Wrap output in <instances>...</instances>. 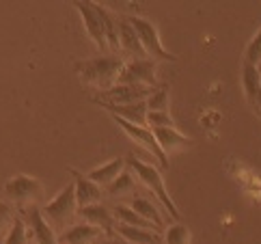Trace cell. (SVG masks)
I'll return each mask as SVG.
<instances>
[{
    "label": "cell",
    "instance_id": "obj_1",
    "mask_svg": "<svg viewBox=\"0 0 261 244\" xmlns=\"http://www.w3.org/2000/svg\"><path fill=\"white\" fill-rule=\"evenodd\" d=\"M125 166L134 173V177H138V180H141V184H145L147 188L151 190V194L164 205V210L171 214L173 221H179V218H181L179 212H177V208H175L173 199L169 197V190H166V186H164L162 173L158 171V168H155L151 162H145V160H141V158H136V156H127V158H125Z\"/></svg>",
    "mask_w": 261,
    "mask_h": 244
},
{
    "label": "cell",
    "instance_id": "obj_2",
    "mask_svg": "<svg viewBox=\"0 0 261 244\" xmlns=\"http://www.w3.org/2000/svg\"><path fill=\"white\" fill-rule=\"evenodd\" d=\"M125 65V61L121 56H95V59L89 61H80L76 65V71L82 80H87L91 84H95L99 89H110L113 84H117V76L121 67Z\"/></svg>",
    "mask_w": 261,
    "mask_h": 244
},
{
    "label": "cell",
    "instance_id": "obj_3",
    "mask_svg": "<svg viewBox=\"0 0 261 244\" xmlns=\"http://www.w3.org/2000/svg\"><path fill=\"white\" fill-rule=\"evenodd\" d=\"M76 188H73V184H67L50 203L43 205L41 214L48 223H54L57 227L65 229L69 227V223L76 216Z\"/></svg>",
    "mask_w": 261,
    "mask_h": 244
},
{
    "label": "cell",
    "instance_id": "obj_4",
    "mask_svg": "<svg viewBox=\"0 0 261 244\" xmlns=\"http://www.w3.org/2000/svg\"><path fill=\"white\" fill-rule=\"evenodd\" d=\"M127 22L132 24V28L138 35V41H141L145 54L149 56H155L158 61H177V56H173L171 52L164 50V45L160 41V35H158V28L145 20V17H138V15H129Z\"/></svg>",
    "mask_w": 261,
    "mask_h": 244
},
{
    "label": "cell",
    "instance_id": "obj_5",
    "mask_svg": "<svg viewBox=\"0 0 261 244\" xmlns=\"http://www.w3.org/2000/svg\"><path fill=\"white\" fill-rule=\"evenodd\" d=\"M115 121L121 126V130H123V132L129 138L136 140L141 147H145L147 152H149V156H153L155 162L160 164L162 168H169V156H166L162 152V147L158 145V140H155V136L151 132V128H147V126H134V124H129V121L121 119V117H115Z\"/></svg>",
    "mask_w": 261,
    "mask_h": 244
},
{
    "label": "cell",
    "instance_id": "obj_6",
    "mask_svg": "<svg viewBox=\"0 0 261 244\" xmlns=\"http://www.w3.org/2000/svg\"><path fill=\"white\" fill-rule=\"evenodd\" d=\"M158 82L155 78V63L151 59H132L121 67L117 84H145L153 87Z\"/></svg>",
    "mask_w": 261,
    "mask_h": 244
},
{
    "label": "cell",
    "instance_id": "obj_7",
    "mask_svg": "<svg viewBox=\"0 0 261 244\" xmlns=\"http://www.w3.org/2000/svg\"><path fill=\"white\" fill-rule=\"evenodd\" d=\"M5 192L9 197V201L15 203H31L35 199H39L43 192V184L33 175H15L7 182Z\"/></svg>",
    "mask_w": 261,
    "mask_h": 244
},
{
    "label": "cell",
    "instance_id": "obj_8",
    "mask_svg": "<svg viewBox=\"0 0 261 244\" xmlns=\"http://www.w3.org/2000/svg\"><path fill=\"white\" fill-rule=\"evenodd\" d=\"M151 93V87L145 84H113L110 89L101 91V95L95 102H106V104H134V102H145Z\"/></svg>",
    "mask_w": 261,
    "mask_h": 244
},
{
    "label": "cell",
    "instance_id": "obj_9",
    "mask_svg": "<svg viewBox=\"0 0 261 244\" xmlns=\"http://www.w3.org/2000/svg\"><path fill=\"white\" fill-rule=\"evenodd\" d=\"M22 214L20 216L24 218L26 227H29L33 231V238H35V244H59L57 240V233H54L52 225L45 221V216L41 214L39 208H35V205H31L29 210H20Z\"/></svg>",
    "mask_w": 261,
    "mask_h": 244
},
{
    "label": "cell",
    "instance_id": "obj_10",
    "mask_svg": "<svg viewBox=\"0 0 261 244\" xmlns=\"http://www.w3.org/2000/svg\"><path fill=\"white\" fill-rule=\"evenodd\" d=\"M76 214H78L80 218H85V223L93 225V227H99L108 238H115L117 236V233H115L117 221L113 216V212H110V208H106V205H101V203L85 205V208H78Z\"/></svg>",
    "mask_w": 261,
    "mask_h": 244
},
{
    "label": "cell",
    "instance_id": "obj_11",
    "mask_svg": "<svg viewBox=\"0 0 261 244\" xmlns=\"http://www.w3.org/2000/svg\"><path fill=\"white\" fill-rule=\"evenodd\" d=\"M78 9V13L82 15V22H85V28H87V35L91 37V41L97 45V48L101 52H106V37H104V28H101V20H99V15H97V9L95 5H91V3H73Z\"/></svg>",
    "mask_w": 261,
    "mask_h": 244
},
{
    "label": "cell",
    "instance_id": "obj_12",
    "mask_svg": "<svg viewBox=\"0 0 261 244\" xmlns=\"http://www.w3.org/2000/svg\"><path fill=\"white\" fill-rule=\"evenodd\" d=\"M69 173L73 175V188H76V203H78V208L99 203V199H101V188H99V186L93 184L87 175L78 173L76 168H69Z\"/></svg>",
    "mask_w": 261,
    "mask_h": 244
},
{
    "label": "cell",
    "instance_id": "obj_13",
    "mask_svg": "<svg viewBox=\"0 0 261 244\" xmlns=\"http://www.w3.org/2000/svg\"><path fill=\"white\" fill-rule=\"evenodd\" d=\"M101 108L113 112V117H121L134 126H147V104L145 102H134V104H106V102H97Z\"/></svg>",
    "mask_w": 261,
    "mask_h": 244
},
{
    "label": "cell",
    "instance_id": "obj_14",
    "mask_svg": "<svg viewBox=\"0 0 261 244\" xmlns=\"http://www.w3.org/2000/svg\"><path fill=\"white\" fill-rule=\"evenodd\" d=\"M101 231L99 227H93L89 223H82V225H69L65 227L61 233V242L65 244H93L97 242V238H101Z\"/></svg>",
    "mask_w": 261,
    "mask_h": 244
},
{
    "label": "cell",
    "instance_id": "obj_15",
    "mask_svg": "<svg viewBox=\"0 0 261 244\" xmlns=\"http://www.w3.org/2000/svg\"><path fill=\"white\" fill-rule=\"evenodd\" d=\"M119 48H123L134 59H147L143 45L138 41V35L132 28V24L127 22V17H119Z\"/></svg>",
    "mask_w": 261,
    "mask_h": 244
},
{
    "label": "cell",
    "instance_id": "obj_16",
    "mask_svg": "<svg viewBox=\"0 0 261 244\" xmlns=\"http://www.w3.org/2000/svg\"><path fill=\"white\" fill-rule=\"evenodd\" d=\"M127 205L136 214H141L145 221H149L151 225H155L160 231H164V212H160V208H158L149 197H132Z\"/></svg>",
    "mask_w": 261,
    "mask_h": 244
},
{
    "label": "cell",
    "instance_id": "obj_17",
    "mask_svg": "<svg viewBox=\"0 0 261 244\" xmlns=\"http://www.w3.org/2000/svg\"><path fill=\"white\" fill-rule=\"evenodd\" d=\"M115 233L129 244H164L160 233L138 229V227H127V225H121V223L115 225Z\"/></svg>",
    "mask_w": 261,
    "mask_h": 244
},
{
    "label": "cell",
    "instance_id": "obj_18",
    "mask_svg": "<svg viewBox=\"0 0 261 244\" xmlns=\"http://www.w3.org/2000/svg\"><path fill=\"white\" fill-rule=\"evenodd\" d=\"M151 132H153L158 145L162 147L164 154L173 152V149H181V147H190L192 145V140L188 136H184L181 132H177L175 128H153Z\"/></svg>",
    "mask_w": 261,
    "mask_h": 244
},
{
    "label": "cell",
    "instance_id": "obj_19",
    "mask_svg": "<svg viewBox=\"0 0 261 244\" xmlns=\"http://www.w3.org/2000/svg\"><path fill=\"white\" fill-rule=\"evenodd\" d=\"M123 171H125V160L123 158H115V160H108L106 164H101L97 168H93V171H89L87 177L101 188V186H108L119 173H123Z\"/></svg>",
    "mask_w": 261,
    "mask_h": 244
},
{
    "label": "cell",
    "instance_id": "obj_20",
    "mask_svg": "<svg viewBox=\"0 0 261 244\" xmlns=\"http://www.w3.org/2000/svg\"><path fill=\"white\" fill-rule=\"evenodd\" d=\"M242 84H244V91L250 104L255 108H261V80H259L257 67L244 63V67H242Z\"/></svg>",
    "mask_w": 261,
    "mask_h": 244
},
{
    "label": "cell",
    "instance_id": "obj_21",
    "mask_svg": "<svg viewBox=\"0 0 261 244\" xmlns=\"http://www.w3.org/2000/svg\"><path fill=\"white\" fill-rule=\"evenodd\" d=\"M97 15L101 20V28H104V37H106V45L113 50H119V20L117 15H113V11L95 5Z\"/></svg>",
    "mask_w": 261,
    "mask_h": 244
},
{
    "label": "cell",
    "instance_id": "obj_22",
    "mask_svg": "<svg viewBox=\"0 0 261 244\" xmlns=\"http://www.w3.org/2000/svg\"><path fill=\"white\" fill-rule=\"evenodd\" d=\"M136 186V182H134V173L129 171H123V173H119L113 182H110L106 188H108V194L110 197H121V194H125V192H129Z\"/></svg>",
    "mask_w": 261,
    "mask_h": 244
},
{
    "label": "cell",
    "instance_id": "obj_23",
    "mask_svg": "<svg viewBox=\"0 0 261 244\" xmlns=\"http://www.w3.org/2000/svg\"><path fill=\"white\" fill-rule=\"evenodd\" d=\"M147 112H164L169 110V87H158L151 89V93L145 100Z\"/></svg>",
    "mask_w": 261,
    "mask_h": 244
},
{
    "label": "cell",
    "instance_id": "obj_24",
    "mask_svg": "<svg viewBox=\"0 0 261 244\" xmlns=\"http://www.w3.org/2000/svg\"><path fill=\"white\" fill-rule=\"evenodd\" d=\"M3 244H31L29 236H26V223H24L22 216L13 218V223H11V227H9Z\"/></svg>",
    "mask_w": 261,
    "mask_h": 244
},
{
    "label": "cell",
    "instance_id": "obj_25",
    "mask_svg": "<svg viewBox=\"0 0 261 244\" xmlns=\"http://www.w3.org/2000/svg\"><path fill=\"white\" fill-rule=\"evenodd\" d=\"M164 244H190V231L186 225L175 223L171 227H164Z\"/></svg>",
    "mask_w": 261,
    "mask_h": 244
},
{
    "label": "cell",
    "instance_id": "obj_26",
    "mask_svg": "<svg viewBox=\"0 0 261 244\" xmlns=\"http://www.w3.org/2000/svg\"><path fill=\"white\" fill-rule=\"evenodd\" d=\"M259 61H261V28H259V33L253 37V39H250V43H248L244 63H246V65H253V67H257Z\"/></svg>",
    "mask_w": 261,
    "mask_h": 244
},
{
    "label": "cell",
    "instance_id": "obj_27",
    "mask_svg": "<svg viewBox=\"0 0 261 244\" xmlns=\"http://www.w3.org/2000/svg\"><path fill=\"white\" fill-rule=\"evenodd\" d=\"M147 128H175V121L169 110L164 112H147Z\"/></svg>",
    "mask_w": 261,
    "mask_h": 244
},
{
    "label": "cell",
    "instance_id": "obj_28",
    "mask_svg": "<svg viewBox=\"0 0 261 244\" xmlns=\"http://www.w3.org/2000/svg\"><path fill=\"white\" fill-rule=\"evenodd\" d=\"M13 210H11V205H7L5 201H0V233H3L7 227H11V223H13Z\"/></svg>",
    "mask_w": 261,
    "mask_h": 244
},
{
    "label": "cell",
    "instance_id": "obj_29",
    "mask_svg": "<svg viewBox=\"0 0 261 244\" xmlns=\"http://www.w3.org/2000/svg\"><path fill=\"white\" fill-rule=\"evenodd\" d=\"M93 244H129V242H125L123 238H106V240H101V242H93Z\"/></svg>",
    "mask_w": 261,
    "mask_h": 244
},
{
    "label": "cell",
    "instance_id": "obj_30",
    "mask_svg": "<svg viewBox=\"0 0 261 244\" xmlns=\"http://www.w3.org/2000/svg\"><path fill=\"white\" fill-rule=\"evenodd\" d=\"M257 74H259V80H261V61H259V65H257Z\"/></svg>",
    "mask_w": 261,
    "mask_h": 244
},
{
    "label": "cell",
    "instance_id": "obj_31",
    "mask_svg": "<svg viewBox=\"0 0 261 244\" xmlns=\"http://www.w3.org/2000/svg\"><path fill=\"white\" fill-rule=\"evenodd\" d=\"M0 244H3V240H0Z\"/></svg>",
    "mask_w": 261,
    "mask_h": 244
},
{
    "label": "cell",
    "instance_id": "obj_32",
    "mask_svg": "<svg viewBox=\"0 0 261 244\" xmlns=\"http://www.w3.org/2000/svg\"><path fill=\"white\" fill-rule=\"evenodd\" d=\"M259 110H261V108H259Z\"/></svg>",
    "mask_w": 261,
    "mask_h": 244
}]
</instances>
